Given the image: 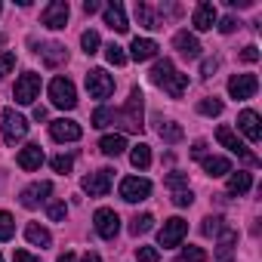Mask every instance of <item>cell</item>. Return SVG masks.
I'll return each mask as SVG.
<instances>
[{"mask_svg": "<svg viewBox=\"0 0 262 262\" xmlns=\"http://www.w3.org/2000/svg\"><path fill=\"white\" fill-rule=\"evenodd\" d=\"M50 136H53L56 142H77V139L83 136V129H80V123L59 117V120H53V123H50Z\"/></svg>", "mask_w": 262, "mask_h": 262, "instance_id": "obj_15", "label": "cell"}, {"mask_svg": "<svg viewBox=\"0 0 262 262\" xmlns=\"http://www.w3.org/2000/svg\"><path fill=\"white\" fill-rule=\"evenodd\" d=\"M13 234H16V219L0 210V241H10Z\"/></svg>", "mask_w": 262, "mask_h": 262, "instance_id": "obj_35", "label": "cell"}, {"mask_svg": "<svg viewBox=\"0 0 262 262\" xmlns=\"http://www.w3.org/2000/svg\"><path fill=\"white\" fill-rule=\"evenodd\" d=\"M237 129H241V133L250 139V142H259L262 139V123H259V114L256 111H241L237 114Z\"/></svg>", "mask_w": 262, "mask_h": 262, "instance_id": "obj_17", "label": "cell"}, {"mask_svg": "<svg viewBox=\"0 0 262 262\" xmlns=\"http://www.w3.org/2000/svg\"><path fill=\"white\" fill-rule=\"evenodd\" d=\"M173 204H176V207H191V204H194V194H191L188 188H182V191H173Z\"/></svg>", "mask_w": 262, "mask_h": 262, "instance_id": "obj_42", "label": "cell"}, {"mask_svg": "<svg viewBox=\"0 0 262 262\" xmlns=\"http://www.w3.org/2000/svg\"><path fill=\"white\" fill-rule=\"evenodd\" d=\"M148 77H151L155 86H161V90H164L167 96H173V99H182V93H185V86H188V74H179L170 59L155 62V68H151Z\"/></svg>", "mask_w": 262, "mask_h": 262, "instance_id": "obj_1", "label": "cell"}, {"mask_svg": "<svg viewBox=\"0 0 262 262\" xmlns=\"http://www.w3.org/2000/svg\"><path fill=\"white\" fill-rule=\"evenodd\" d=\"M185 234H188V222L179 219V216H173V219L164 222V228H161V234H158V244H161L164 250H173V247L182 244Z\"/></svg>", "mask_w": 262, "mask_h": 262, "instance_id": "obj_6", "label": "cell"}, {"mask_svg": "<svg viewBox=\"0 0 262 262\" xmlns=\"http://www.w3.org/2000/svg\"><path fill=\"white\" fill-rule=\"evenodd\" d=\"M142 90L139 86H133V90H129V99H126V105L117 111V117L114 120H123V126L129 129V133H142Z\"/></svg>", "mask_w": 262, "mask_h": 262, "instance_id": "obj_2", "label": "cell"}, {"mask_svg": "<svg viewBox=\"0 0 262 262\" xmlns=\"http://www.w3.org/2000/svg\"><path fill=\"white\" fill-rule=\"evenodd\" d=\"M13 65H16V53H4V56H0V80L13 71Z\"/></svg>", "mask_w": 262, "mask_h": 262, "instance_id": "obj_41", "label": "cell"}, {"mask_svg": "<svg viewBox=\"0 0 262 262\" xmlns=\"http://www.w3.org/2000/svg\"><path fill=\"white\" fill-rule=\"evenodd\" d=\"M83 262H102V256H99V253H86Z\"/></svg>", "mask_w": 262, "mask_h": 262, "instance_id": "obj_51", "label": "cell"}, {"mask_svg": "<svg viewBox=\"0 0 262 262\" xmlns=\"http://www.w3.org/2000/svg\"><path fill=\"white\" fill-rule=\"evenodd\" d=\"M201 164H204V170L210 176H228L231 173V161L228 158H201Z\"/></svg>", "mask_w": 262, "mask_h": 262, "instance_id": "obj_26", "label": "cell"}, {"mask_svg": "<svg viewBox=\"0 0 262 262\" xmlns=\"http://www.w3.org/2000/svg\"><path fill=\"white\" fill-rule=\"evenodd\" d=\"M111 179H114V170H99V173L83 176L80 188H83L90 198H105V194L111 191Z\"/></svg>", "mask_w": 262, "mask_h": 262, "instance_id": "obj_10", "label": "cell"}, {"mask_svg": "<svg viewBox=\"0 0 262 262\" xmlns=\"http://www.w3.org/2000/svg\"><path fill=\"white\" fill-rule=\"evenodd\" d=\"M198 111H201L204 117H219V114H222V102H219L216 96H210V99H201V102H198Z\"/></svg>", "mask_w": 262, "mask_h": 262, "instance_id": "obj_31", "label": "cell"}, {"mask_svg": "<svg viewBox=\"0 0 262 262\" xmlns=\"http://www.w3.org/2000/svg\"><path fill=\"white\" fill-rule=\"evenodd\" d=\"M253 185V176L237 170V173H228V194H247Z\"/></svg>", "mask_w": 262, "mask_h": 262, "instance_id": "obj_24", "label": "cell"}, {"mask_svg": "<svg viewBox=\"0 0 262 262\" xmlns=\"http://www.w3.org/2000/svg\"><path fill=\"white\" fill-rule=\"evenodd\" d=\"M80 47H83V53H86V56H93V53H99L102 40H99V34L90 28V31H83V34H80Z\"/></svg>", "mask_w": 262, "mask_h": 262, "instance_id": "obj_32", "label": "cell"}, {"mask_svg": "<svg viewBox=\"0 0 262 262\" xmlns=\"http://www.w3.org/2000/svg\"><path fill=\"white\" fill-rule=\"evenodd\" d=\"M25 237H28V244H34V247H50V244H53V234H50L43 225H37V222H31V225L25 228Z\"/></svg>", "mask_w": 262, "mask_h": 262, "instance_id": "obj_25", "label": "cell"}, {"mask_svg": "<svg viewBox=\"0 0 262 262\" xmlns=\"http://www.w3.org/2000/svg\"><path fill=\"white\" fill-rule=\"evenodd\" d=\"M0 262H4V256H0Z\"/></svg>", "mask_w": 262, "mask_h": 262, "instance_id": "obj_53", "label": "cell"}, {"mask_svg": "<svg viewBox=\"0 0 262 262\" xmlns=\"http://www.w3.org/2000/svg\"><path fill=\"white\" fill-rule=\"evenodd\" d=\"M151 228H155V216L151 213H142V216H136L133 222H129V231H133L136 237L145 234V231H151Z\"/></svg>", "mask_w": 262, "mask_h": 262, "instance_id": "obj_30", "label": "cell"}, {"mask_svg": "<svg viewBox=\"0 0 262 262\" xmlns=\"http://www.w3.org/2000/svg\"><path fill=\"white\" fill-rule=\"evenodd\" d=\"M173 47H176L185 59H198V56H201V40H198L194 34H188V31H179V34L173 37Z\"/></svg>", "mask_w": 262, "mask_h": 262, "instance_id": "obj_20", "label": "cell"}, {"mask_svg": "<svg viewBox=\"0 0 262 262\" xmlns=\"http://www.w3.org/2000/svg\"><path fill=\"white\" fill-rule=\"evenodd\" d=\"M105 25H108L111 31H117V34H126V31H129L126 13H123L120 4H108V7H105Z\"/></svg>", "mask_w": 262, "mask_h": 262, "instance_id": "obj_18", "label": "cell"}, {"mask_svg": "<svg viewBox=\"0 0 262 262\" xmlns=\"http://www.w3.org/2000/svg\"><path fill=\"white\" fill-rule=\"evenodd\" d=\"M191 158H198V161H201V158H207V142H204V139L191 145Z\"/></svg>", "mask_w": 262, "mask_h": 262, "instance_id": "obj_47", "label": "cell"}, {"mask_svg": "<svg viewBox=\"0 0 262 262\" xmlns=\"http://www.w3.org/2000/svg\"><path fill=\"white\" fill-rule=\"evenodd\" d=\"M182 262H207V253L201 247H182Z\"/></svg>", "mask_w": 262, "mask_h": 262, "instance_id": "obj_38", "label": "cell"}, {"mask_svg": "<svg viewBox=\"0 0 262 262\" xmlns=\"http://www.w3.org/2000/svg\"><path fill=\"white\" fill-rule=\"evenodd\" d=\"M99 148H102V155L117 158V155H123V151H126V139H123L120 133H108V136H102Z\"/></svg>", "mask_w": 262, "mask_h": 262, "instance_id": "obj_23", "label": "cell"}, {"mask_svg": "<svg viewBox=\"0 0 262 262\" xmlns=\"http://www.w3.org/2000/svg\"><path fill=\"white\" fill-rule=\"evenodd\" d=\"M136 259H139V262H158L161 253H158L155 247H136Z\"/></svg>", "mask_w": 262, "mask_h": 262, "instance_id": "obj_40", "label": "cell"}, {"mask_svg": "<svg viewBox=\"0 0 262 262\" xmlns=\"http://www.w3.org/2000/svg\"><path fill=\"white\" fill-rule=\"evenodd\" d=\"M56 262H74V253H65V256H59Z\"/></svg>", "mask_w": 262, "mask_h": 262, "instance_id": "obj_52", "label": "cell"}, {"mask_svg": "<svg viewBox=\"0 0 262 262\" xmlns=\"http://www.w3.org/2000/svg\"><path fill=\"white\" fill-rule=\"evenodd\" d=\"M37 53H40V62H43L47 68H59L62 62H68V50H65L62 43H43Z\"/></svg>", "mask_w": 262, "mask_h": 262, "instance_id": "obj_19", "label": "cell"}, {"mask_svg": "<svg viewBox=\"0 0 262 262\" xmlns=\"http://www.w3.org/2000/svg\"><path fill=\"white\" fill-rule=\"evenodd\" d=\"M0 10H4V7H0Z\"/></svg>", "mask_w": 262, "mask_h": 262, "instance_id": "obj_54", "label": "cell"}, {"mask_svg": "<svg viewBox=\"0 0 262 262\" xmlns=\"http://www.w3.org/2000/svg\"><path fill=\"white\" fill-rule=\"evenodd\" d=\"M216 139H219V145H225L231 155H237L244 164H250V167H256V164H259V158H256V155H253V151H250V148H247V145L237 139V136H234V129H228V126H219V129H216Z\"/></svg>", "mask_w": 262, "mask_h": 262, "instance_id": "obj_5", "label": "cell"}, {"mask_svg": "<svg viewBox=\"0 0 262 262\" xmlns=\"http://www.w3.org/2000/svg\"><path fill=\"white\" fill-rule=\"evenodd\" d=\"M241 59L253 65V62H259V50H256V47H244V53H241Z\"/></svg>", "mask_w": 262, "mask_h": 262, "instance_id": "obj_46", "label": "cell"}, {"mask_svg": "<svg viewBox=\"0 0 262 262\" xmlns=\"http://www.w3.org/2000/svg\"><path fill=\"white\" fill-rule=\"evenodd\" d=\"M237 25H241V22H237L234 16H225V19H219V25H216V28H219L222 34H231V31H234Z\"/></svg>", "mask_w": 262, "mask_h": 262, "instance_id": "obj_43", "label": "cell"}, {"mask_svg": "<svg viewBox=\"0 0 262 262\" xmlns=\"http://www.w3.org/2000/svg\"><path fill=\"white\" fill-rule=\"evenodd\" d=\"M219 68V59H204V65H201V74L204 77H213V71Z\"/></svg>", "mask_w": 262, "mask_h": 262, "instance_id": "obj_45", "label": "cell"}, {"mask_svg": "<svg viewBox=\"0 0 262 262\" xmlns=\"http://www.w3.org/2000/svg\"><path fill=\"white\" fill-rule=\"evenodd\" d=\"M114 117H117V111L114 108H96L93 111V126H108V123H114Z\"/></svg>", "mask_w": 262, "mask_h": 262, "instance_id": "obj_33", "label": "cell"}, {"mask_svg": "<svg viewBox=\"0 0 262 262\" xmlns=\"http://www.w3.org/2000/svg\"><path fill=\"white\" fill-rule=\"evenodd\" d=\"M105 59H108L111 65H123V62H126V53H123V47L108 43V47H105Z\"/></svg>", "mask_w": 262, "mask_h": 262, "instance_id": "obj_36", "label": "cell"}, {"mask_svg": "<svg viewBox=\"0 0 262 262\" xmlns=\"http://www.w3.org/2000/svg\"><path fill=\"white\" fill-rule=\"evenodd\" d=\"M34 120H47V108H43V105L34 108Z\"/></svg>", "mask_w": 262, "mask_h": 262, "instance_id": "obj_50", "label": "cell"}, {"mask_svg": "<svg viewBox=\"0 0 262 262\" xmlns=\"http://www.w3.org/2000/svg\"><path fill=\"white\" fill-rule=\"evenodd\" d=\"M148 194H151V182L142 179V176H126V179L120 182V198H123L126 204H139V201H145Z\"/></svg>", "mask_w": 262, "mask_h": 262, "instance_id": "obj_8", "label": "cell"}, {"mask_svg": "<svg viewBox=\"0 0 262 262\" xmlns=\"http://www.w3.org/2000/svg\"><path fill=\"white\" fill-rule=\"evenodd\" d=\"M47 213H50V219H53V222H65L68 207H65V201H53V204L47 207Z\"/></svg>", "mask_w": 262, "mask_h": 262, "instance_id": "obj_37", "label": "cell"}, {"mask_svg": "<svg viewBox=\"0 0 262 262\" xmlns=\"http://www.w3.org/2000/svg\"><path fill=\"white\" fill-rule=\"evenodd\" d=\"M50 194H53V182H34V185H28V188L19 194V204H22L25 210H34V207H40Z\"/></svg>", "mask_w": 262, "mask_h": 262, "instance_id": "obj_14", "label": "cell"}, {"mask_svg": "<svg viewBox=\"0 0 262 262\" xmlns=\"http://www.w3.org/2000/svg\"><path fill=\"white\" fill-rule=\"evenodd\" d=\"M216 22H219V16H216V4H210V0H204V4H198V7H194L191 25H194L198 31H210V28H213Z\"/></svg>", "mask_w": 262, "mask_h": 262, "instance_id": "obj_16", "label": "cell"}, {"mask_svg": "<svg viewBox=\"0 0 262 262\" xmlns=\"http://www.w3.org/2000/svg\"><path fill=\"white\" fill-rule=\"evenodd\" d=\"M0 129H4V139L10 145H16L19 139L28 136V120L22 114H16L13 108H4V111H0Z\"/></svg>", "mask_w": 262, "mask_h": 262, "instance_id": "obj_3", "label": "cell"}, {"mask_svg": "<svg viewBox=\"0 0 262 262\" xmlns=\"http://www.w3.org/2000/svg\"><path fill=\"white\" fill-rule=\"evenodd\" d=\"M13 262H40L37 256H31L28 250H16V256H13Z\"/></svg>", "mask_w": 262, "mask_h": 262, "instance_id": "obj_48", "label": "cell"}, {"mask_svg": "<svg viewBox=\"0 0 262 262\" xmlns=\"http://www.w3.org/2000/svg\"><path fill=\"white\" fill-rule=\"evenodd\" d=\"M129 56H133L136 62H148V59L158 56V43L148 40V37H136L133 43H129Z\"/></svg>", "mask_w": 262, "mask_h": 262, "instance_id": "obj_22", "label": "cell"}, {"mask_svg": "<svg viewBox=\"0 0 262 262\" xmlns=\"http://www.w3.org/2000/svg\"><path fill=\"white\" fill-rule=\"evenodd\" d=\"M16 164L22 167V170H40V164H43V148L40 145H25L22 151H19V158H16Z\"/></svg>", "mask_w": 262, "mask_h": 262, "instance_id": "obj_21", "label": "cell"}, {"mask_svg": "<svg viewBox=\"0 0 262 262\" xmlns=\"http://www.w3.org/2000/svg\"><path fill=\"white\" fill-rule=\"evenodd\" d=\"M86 90H90L93 99H108V96L114 93V77H111L105 68H93V71L86 74Z\"/></svg>", "mask_w": 262, "mask_h": 262, "instance_id": "obj_9", "label": "cell"}, {"mask_svg": "<svg viewBox=\"0 0 262 262\" xmlns=\"http://www.w3.org/2000/svg\"><path fill=\"white\" fill-rule=\"evenodd\" d=\"M222 228H225V219H222V216H207L204 225H201V231H204L207 237H216Z\"/></svg>", "mask_w": 262, "mask_h": 262, "instance_id": "obj_34", "label": "cell"}, {"mask_svg": "<svg viewBox=\"0 0 262 262\" xmlns=\"http://www.w3.org/2000/svg\"><path fill=\"white\" fill-rule=\"evenodd\" d=\"M50 102L62 111H71L77 105V90L68 77H53L50 80Z\"/></svg>", "mask_w": 262, "mask_h": 262, "instance_id": "obj_4", "label": "cell"}, {"mask_svg": "<svg viewBox=\"0 0 262 262\" xmlns=\"http://www.w3.org/2000/svg\"><path fill=\"white\" fill-rule=\"evenodd\" d=\"M158 136H161L164 142H179V139H182V126L173 123V120H167V123L161 120V123H158Z\"/></svg>", "mask_w": 262, "mask_h": 262, "instance_id": "obj_28", "label": "cell"}, {"mask_svg": "<svg viewBox=\"0 0 262 262\" xmlns=\"http://www.w3.org/2000/svg\"><path fill=\"white\" fill-rule=\"evenodd\" d=\"M256 90H259L256 74H234V77L228 80V96H231V99H237V102L253 99V96H256Z\"/></svg>", "mask_w": 262, "mask_h": 262, "instance_id": "obj_11", "label": "cell"}, {"mask_svg": "<svg viewBox=\"0 0 262 262\" xmlns=\"http://www.w3.org/2000/svg\"><path fill=\"white\" fill-rule=\"evenodd\" d=\"M129 161H133L136 170H148V167H151V148H148L145 142L133 145V151H129Z\"/></svg>", "mask_w": 262, "mask_h": 262, "instance_id": "obj_27", "label": "cell"}, {"mask_svg": "<svg viewBox=\"0 0 262 262\" xmlns=\"http://www.w3.org/2000/svg\"><path fill=\"white\" fill-rule=\"evenodd\" d=\"M13 96H16V102H19V105H31V102L40 96V74H34V71H25V74L16 80V90H13Z\"/></svg>", "mask_w": 262, "mask_h": 262, "instance_id": "obj_7", "label": "cell"}, {"mask_svg": "<svg viewBox=\"0 0 262 262\" xmlns=\"http://www.w3.org/2000/svg\"><path fill=\"white\" fill-rule=\"evenodd\" d=\"M185 182H188V179H185V173H170V176H167V185H170V188H176V191H182V185H185Z\"/></svg>", "mask_w": 262, "mask_h": 262, "instance_id": "obj_44", "label": "cell"}, {"mask_svg": "<svg viewBox=\"0 0 262 262\" xmlns=\"http://www.w3.org/2000/svg\"><path fill=\"white\" fill-rule=\"evenodd\" d=\"M136 19H139V25L142 28H161V19L155 16V10L151 7H145V4H136Z\"/></svg>", "mask_w": 262, "mask_h": 262, "instance_id": "obj_29", "label": "cell"}, {"mask_svg": "<svg viewBox=\"0 0 262 262\" xmlns=\"http://www.w3.org/2000/svg\"><path fill=\"white\" fill-rule=\"evenodd\" d=\"M99 10H102L99 0H86V4H83V13H86V16H93V13H99Z\"/></svg>", "mask_w": 262, "mask_h": 262, "instance_id": "obj_49", "label": "cell"}, {"mask_svg": "<svg viewBox=\"0 0 262 262\" xmlns=\"http://www.w3.org/2000/svg\"><path fill=\"white\" fill-rule=\"evenodd\" d=\"M68 13H71L68 0H53V4H47V10L40 13V22H43L47 28L59 31V28H65V22H68Z\"/></svg>", "mask_w": 262, "mask_h": 262, "instance_id": "obj_13", "label": "cell"}, {"mask_svg": "<svg viewBox=\"0 0 262 262\" xmlns=\"http://www.w3.org/2000/svg\"><path fill=\"white\" fill-rule=\"evenodd\" d=\"M50 164H53V170H56V173H68V170L74 167V158H71V155H56Z\"/></svg>", "mask_w": 262, "mask_h": 262, "instance_id": "obj_39", "label": "cell"}, {"mask_svg": "<svg viewBox=\"0 0 262 262\" xmlns=\"http://www.w3.org/2000/svg\"><path fill=\"white\" fill-rule=\"evenodd\" d=\"M93 222H96V231H99V237H105V241H114V237H117V231H120V216H117L114 210H108V207L96 210Z\"/></svg>", "mask_w": 262, "mask_h": 262, "instance_id": "obj_12", "label": "cell"}]
</instances>
